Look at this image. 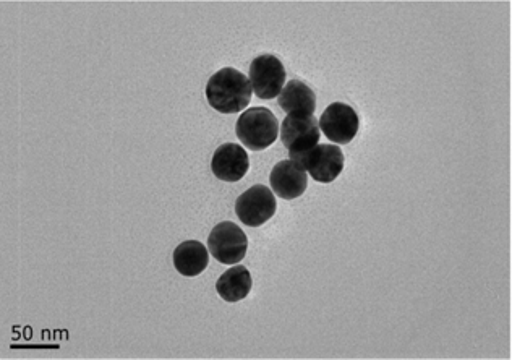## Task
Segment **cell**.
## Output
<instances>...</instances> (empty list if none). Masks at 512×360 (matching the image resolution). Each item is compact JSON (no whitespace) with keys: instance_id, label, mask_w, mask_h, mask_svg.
<instances>
[{"instance_id":"1","label":"cell","mask_w":512,"mask_h":360,"mask_svg":"<svg viewBox=\"0 0 512 360\" xmlns=\"http://www.w3.org/2000/svg\"><path fill=\"white\" fill-rule=\"evenodd\" d=\"M205 93L211 108L221 114H239L252 101L253 90L244 73L226 67L214 73Z\"/></svg>"},{"instance_id":"2","label":"cell","mask_w":512,"mask_h":360,"mask_svg":"<svg viewBox=\"0 0 512 360\" xmlns=\"http://www.w3.org/2000/svg\"><path fill=\"white\" fill-rule=\"evenodd\" d=\"M235 133L248 150H266L278 140L279 122L268 108H252L239 117Z\"/></svg>"},{"instance_id":"3","label":"cell","mask_w":512,"mask_h":360,"mask_svg":"<svg viewBox=\"0 0 512 360\" xmlns=\"http://www.w3.org/2000/svg\"><path fill=\"white\" fill-rule=\"evenodd\" d=\"M320 120L310 114H289L281 127L282 145L289 150L291 161L297 163L300 158L312 151L320 142Z\"/></svg>"},{"instance_id":"4","label":"cell","mask_w":512,"mask_h":360,"mask_svg":"<svg viewBox=\"0 0 512 360\" xmlns=\"http://www.w3.org/2000/svg\"><path fill=\"white\" fill-rule=\"evenodd\" d=\"M278 203L274 198L273 190L266 185H253L252 189L242 193L235 202V215L248 228H260L268 223L276 213Z\"/></svg>"},{"instance_id":"5","label":"cell","mask_w":512,"mask_h":360,"mask_svg":"<svg viewBox=\"0 0 512 360\" xmlns=\"http://www.w3.org/2000/svg\"><path fill=\"white\" fill-rule=\"evenodd\" d=\"M211 255L222 265L242 262L248 250V239L242 229L231 221L219 223L208 239Z\"/></svg>"},{"instance_id":"6","label":"cell","mask_w":512,"mask_h":360,"mask_svg":"<svg viewBox=\"0 0 512 360\" xmlns=\"http://www.w3.org/2000/svg\"><path fill=\"white\" fill-rule=\"evenodd\" d=\"M248 77L253 93L258 98H278L286 83V69L278 57L263 54L253 60Z\"/></svg>"},{"instance_id":"7","label":"cell","mask_w":512,"mask_h":360,"mask_svg":"<svg viewBox=\"0 0 512 360\" xmlns=\"http://www.w3.org/2000/svg\"><path fill=\"white\" fill-rule=\"evenodd\" d=\"M295 164H299L303 171L310 172L316 182L331 184L341 176L344 169V153L336 145H316Z\"/></svg>"},{"instance_id":"8","label":"cell","mask_w":512,"mask_h":360,"mask_svg":"<svg viewBox=\"0 0 512 360\" xmlns=\"http://www.w3.org/2000/svg\"><path fill=\"white\" fill-rule=\"evenodd\" d=\"M321 132L329 142L347 145L352 142L360 129V117L349 104L334 103L326 108L320 119Z\"/></svg>"},{"instance_id":"9","label":"cell","mask_w":512,"mask_h":360,"mask_svg":"<svg viewBox=\"0 0 512 360\" xmlns=\"http://www.w3.org/2000/svg\"><path fill=\"white\" fill-rule=\"evenodd\" d=\"M250 168V159L244 146L237 143H224L214 151L211 159V171L224 182H239L244 179Z\"/></svg>"},{"instance_id":"10","label":"cell","mask_w":512,"mask_h":360,"mask_svg":"<svg viewBox=\"0 0 512 360\" xmlns=\"http://www.w3.org/2000/svg\"><path fill=\"white\" fill-rule=\"evenodd\" d=\"M269 182H271L273 193H276L282 200H295V198L302 197L307 190V171H303L299 164H295L291 159L281 161L271 171Z\"/></svg>"},{"instance_id":"11","label":"cell","mask_w":512,"mask_h":360,"mask_svg":"<svg viewBox=\"0 0 512 360\" xmlns=\"http://www.w3.org/2000/svg\"><path fill=\"white\" fill-rule=\"evenodd\" d=\"M174 266L180 275L193 278L203 273L210 263V255L205 245L198 240H187L174 250Z\"/></svg>"},{"instance_id":"12","label":"cell","mask_w":512,"mask_h":360,"mask_svg":"<svg viewBox=\"0 0 512 360\" xmlns=\"http://www.w3.org/2000/svg\"><path fill=\"white\" fill-rule=\"evenodd\" d=\"M279 108L287 114H310L316 109L315 91L300 80H292L282 88L278 96Z\"/></svg>"},{"instance_id":"13","label":"cell","mask_w":512,"mask_h":360,"mask_svg":"<svg viewBox=\"0 0 512 360\" xmlns=\"http://www.w3.org/2000/svg\"><path fill=\"white\" fill-rule=\"evenodd\" d=\"M253 279L245 266H234L227 270L216 283L219 296L226 302H239L252 291Z\"/></svg>"}]
</instances>
